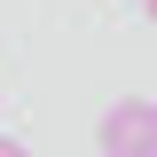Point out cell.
<instances>
[{"instance_id":"obj_3","label":"cell","mask_w":157,"mask_h":157,"mask_svg":"<svg viewBox=\"0 0 157 157\" xmlns=\"http://www.w3.org/2000/svg\"><path fill=\"white\" fill-rule=\"evenodd\" d=\"M149 24H157V0H149Z\"/></svg>"},{"instance_id":"obj_2","label":"cell","mask_w":157,"mask_h":157,"mask_svg":"<svg viewBox=\"0 0 157 157\" xmlns=\"http://www.w3.org/2000/svg\"><path fill=\"white\" fill-rule=\"evenodd\" d=\"M0 157H32V149H24V141H0Z\"/></svg>"},{"instance_id":"obj_1","label":"cell","mask_w":157,"mask_h":157,"mask_svg":"<svg viewBox=\"0 0 157 157\" xmlns=\"http://www.w3.org/2000/svg\"><path fill=\"white\" fill-rule=\"evenodd\" d=\"M94 149H102V157H157V102H149V94L110 102L102 126H94Z\"/></svg>"}]
</instances>
